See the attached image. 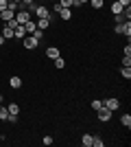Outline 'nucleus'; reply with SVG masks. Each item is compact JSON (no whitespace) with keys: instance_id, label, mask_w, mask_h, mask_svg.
Segmentation results:
<instances>
[{"instance_id":"nucleus-1","label":"nucleus","mask_w":131,"mask_h":147,"mask_svg":"<svg viewBox=\"0 0 131 147\" xmlns=\"http://www.w3.org/2000/svg\"><path fill=\"white\" fill-rule=\"evenodd\" d=\"M96 117H98V121H100V123H109V121H112V110L103 105L100 110H96Z\"/></svg>"},{"instance_id":"nucleus-2","label":"nucleus","mask_w":131,"mask_h":147,"mask_svg":"<svg viewBox=\"0 0 131 147\" xmlns=\"http://www.w3.org/2000/svg\"><path fill=\"white\" fill-rule=\"evenodd\" d=\"M22 44H24V49H29V51H35V49H37V44H39V40H37L35 35H24Z\"/></svg>"},{"instance_id":"nucleus-3","label":"nucleus","mask_w":131,"mask_h":147,"mask_svg":"<svg viewBox=\"0 0 131 147\" xmlns=\"http://www.w3.org/2000/svg\"><path fill=\"white\" fill-rule=\"evenodd\" d=\"M31 18H33V13H31V11H26V9H22V11L15 13V20H18V24H24V22H29Z\"/></svg>"},{"instance_id":"nucleus-4","label":"nucleus","mask_w":131,"mask_h":147,"mask_svg":"<svg viewBox=\"0 0 131 147\" xmlns=\"http://www.w3.org/2000/svg\"><path fill=\"white\" fill-rule=\"evenodd\" d=\"M103 105H105V108H109L112 112H116V110L120 108V101H118L116 97H112V99H107V101H103Z\"/></svg>"},{"instance_id":"nucleus-5","label":"nucleus","mask_w":131,"mask_h":147,"mask_svg":"<svg viewBox=\"0 0 131 147\" xmlns=\"http://www.w3.org/2000/svg\"><path fill=\"white\" fill-rule=\"evenodd\" d=\"M9 86H11L13 90H20V88H22V77H18V75H13L11 79H9Z\"/></svg>"},{"instance_id":"nucleus-6","label":"nucleus","mask_w":131,"mask_h":147,"mask_svg":"<svg viewBox=\"0 0 131 147\" xmlns=\"http://www.w3.org/2000/svg\"><path fill=\"white\" fill-rule=\"evenodd\" d=\"M15 18V13L11 9H5V11H0V22H9V20Z\"/></svg>"},{"instance_id":"nucleus-7","label":"nucleus","mask_w":131,"mask_h":147,"mask_svg":"<svg viewBox=\"0 0 131 147\" xmlns=\"http://www.w3.org/2000/svg\"><path fill=\"white\" fill-rule=\"evenodd\" d=\"M57 16H59L61 20H70V18H72V9H66V7H61V9L57 11Z\"/></svg>"},{"instance_id":"nucleus-8","label":"nucleus","mask_w":131,"mask_h":147,"mask_svg":"<svg viewBox=\"0 0 131 147\" xmlns=\"http://www.w3.org/2000/svg\"><path fill=\"white\" fill-rule=\"evenodd\" d=\"M22 26H24V29H26V35H31V33H33V31H35V29H37V22H35V20H29V22H24V24H22Z\"/></svg>"},{"instance_id":"nucleus-9","label":"nucleus","mask_w":131,"mask_h":147,"mask_svg":"<svg viewBox=\"0 0 131 147\" xmlns=\"http://www.w3.org/2000/svg\"><path fill=\"white\" fill-rule=\"evenodd\" d=\"M24 35H26V29L22 24H18L15 29H13V37H18V40H24Z\"/></svg>"},{"instance_id":"nucleus-10","label":"nucleus","mask_w":131,"mask_h":147,"mask_svg":"<svg viewBox=\"0 0 131 147\" xmlns=\"http://www.w3.org/2000/svg\"><path fill=\"white\" fill-rule=\"evenodd\" d=\"M122 35H127V42L131 40V20H125V22H122Z\"/></svg>"},{"instance_id":"nucleus-11","label":"nucleus","mask_w":131,"mask_h":147,"mask_svg":"<svg viewBox=\"0 0 131 147\" xmlns=\"http://www.w3.org/2000/svg\"><path fill=\"white\" fill-rule=\"evenodd\" d=\"M35 22H37V29H42V31H46L50 26V20L48 18H37Z\"/></svg>"},{"instance_id":"nucleus-12","label":"nucleus","mask_w":131,"mask_h":147,"mask_svg":"<svg viewBox=\"0 0 131 147\" xmlns=\"http://www.w3.org/2000/svg\"><path fill=\"white\" fill-rule=\"evenodd\" d=\"M46 55H48L50 59H55V57H59L61 53H59V49H57V46H48V49H46Z\"/></svg>"},{"instance_id":"nucleus-13","label":"nucleus","mask_w":131,"mask_h":147,"mask_svg":"<svg viewBox=\"0 0 131 147\" xmlns=\"http://www.w3.org/2000/svg\"><path fill=\"white\" fill-rule=\"evenodd\" d=\"M122 9H125V7L120 5L118 0H114V2H112V13H114V16H118V13H122Z\"/></svg>"},{"instance_id":"nucleus-14","label":"nucleus","mask_w":131,"mask_h":147,"mask_svg":"<svg viewBox=\"0 0 131 147\" xmlns=\"http://www.w3.org/2000/svg\"><path fill=\"white\" fill-rule=\"evenodd\" d=\"M53 61H55V68H57V70H61V68H66V59H63L61 55H59V57H55Z\"/></svg>"},{"instance_id":"nucleus-15","label":"nucleus","mask_w":131,"mask_h":147,"mask_svg":"<svg viewBox=\"0 0 131 147\" xmlns=\"http://www.w3.org/2000/svg\"><path fill=\"white\" fill-rule=\"evenodd\" d=\"M92 141H94L92 134H83L81 136V145H85V147H92Z\"/></svg>"},{"instance_id":"nucleus-16","label":"nucleus","mask_w":131,"mask_h":147,"mask_svg":"<svg viewBox=\"0 0 131 147\" xmlns=\"http://www.w3.org/2000/svg\"><path fill=\"white\" fill-rule=\"evenodd\" d=\"M120 123L129 129V127H131V114H122V117H120Z\"/></svg>"},{"instance_id":"nucleus-17","label":"nucleus","mask_w":131,"mask_h":147,"mask_svg":"<svg viewBox=\"0 0 131 147\" xmlns=\"http://www.w3.org/2000/svg\"><path fill=\"white\" fill-rule=\"evenodd\" d=\"M7 110H9V114H20V105L18 103H9Z\"/></svg>"},{"instance_id":"nucleus-18","label":"nucleus","mask_w":131,"mask_h":147,"mask_svg":"<svg viewBox=\"0 0 131 147\" xmlns=\"http://www.w3.org/2000/svg\"><path fill=\"white\" fill-rule=\"evenodd\" d=\"M120 75H122V77H125L127 81L131 79V66H122V70H120Z\"/></svg>"},{"instance_id":"nucleus-19","label":"nucleus","mask_w":131,"mask_h":147,"mask_svg":"<svg viewBox=\"0 0 131 147\" xmlns=\"http://www.w3.org/2000/svg\"><path fill=\"white\" fill-rule=\"evenodd\" d=\"M7 117H9V110H7V105L0 103V121H7Z\"/></svg>"},{"instance_id":"nucleus-20","label":"nucleus","mask_w":131,"mask_h":147,"mask_svg":"<svg viewBox=\"0 0 131 147\" xmlns=\"http://www.w3.org/2000/svg\"><path fill=\"white\" fill-rule=\"evenodd\" d=\"M0 35L5 37V40H11V37H13V29H9V26H5V31H2Z\"/></svg>"},{"instance_id":"nucleus-21","label":"nucleus","mask_w":131,"mask_h":147,"mask_svg":"<svg viewBox=\"0 0 131 147\" xmlns=\"http://www.w3.org/2000/svg\"><path fill=\"white\" fill-rule=\"evenodd\" d=\"M92 138H94V141H92V145H94V147H103V145H105L100 136H92Z\"/></svg>"},{"instance_id":"nucleus-22","label":"nucleus","mask_w":131,"mask_h":147,"mask_svg":"<svg viewBox=\"0 0 131 147\" xmlns=\"http://www.w3.org/2000/svg\"><path fill=\"white\" fill-rule=\"evenodd\" d=\"M90 2H92L94 9H103V5H105V0H90Z\"/></svg>"},{"instance_id":"nucleus-23","label":"nucleus","mask_w":131,"mask_h":147,"mask_svg":"<svg viewBox=\"0 0 131 147\" xmlns=\"http://www.w3.org/2000/svg\"><path fill=\"white\" fill-rule=\"evenodd\" d=\"M100 108H103V101H98V99H94V101H92V110L96 112V110H100Z\"/></svg>"},{"instance_id":"nucleus-24","label":"nucleus","mask_w":131,"mask_h":147,"mask_svg":"<svg viewBox=\"0 0 131 147\" xmlns=\"http://www.w3.org/2000/svg\"><path fill=\"white\" fill-rule=\"evenodd\" d=\"M20 5H22V9H29V7H33V5H35V0H22Z\"/></svg>"},{"instance_id":"nucleus-25","label":"nucleus","mask_w":131,"mask_h":147,"mask_svg":"<svg viewBox=\"0 0 131 147\" xmlns=\"http://www.w3.org/2000/svg\"><path fill=\"white\" fill-rule=\"evenodd\" d=\"M59 5L66 7V9H72V0H59Z\"/></svg>"},{"instance_id":"nucleus-26","label":"nucleus","mask_w":131,"mask_h":147,"mask_svg":"<svg viewBox=\"0 0 131 147\" xmlns=\"http://www.w3.org/2000/svg\"><path fill=\"white\" fill-rule=\"evenodd\" d=\"M5 26H9V29H15V26H18V20H15V18L9 20V22H5Z\"/></svg>"},{"instance_id":"nucleus-27","label":"nucleus","mask_w":131,"mask_h":147,"mask_svg":"<svg viewBox=\"0 0 131 147\" xmlns=\"http://www.w3.org/2000/svg\"><path fill=\"white\" fill-rule=\"evenodd\" d=\"M42 143H44V145H53L55 141H53V136H44V138H42Z\"/></svg>"},{"instance_id":"nucleus-28","label":"nucleus","mask_w":131,"mask_h":147,"mask_svg":"<svg viewBox=\"0 0 131 147\" xmlns=\"http://www.w3.org/2000/svg\"><path fill=\"white\" fill-rule=\"evenodd\" d=\"M7 123H18V114H9V117H7Z\"/></svg>"},{"instance_id":"nucleus-29","label":"nucleus","mask_w":131,"mask_h":147,"mask_svg":"<svg viewBox=\"0 0 131 147\" xmlns=\"http://www.w3.org/2000/svg\"><path fill=\"white\" fill-rule=\"evenodd\" d=\"M122 66H131V55H125V57H122Z\"/></svg>"},{"instance_id":"nucleus-30","label":"nucleus","mask_w":131,"mask_h":147,"mask_svg":"<svg viewBox=\"0 0 131 147\" xmlns=\"http://www.w3.org/2000/svg\"><path fill=\"white\" fill-rule=\"evenodd\" d=\"M85 2H90V0H72V7H81V5H85Z\"/></svg>"},{"instance_id":"nucleus-31","label":"nucleus","mask_w":131,"mask_h":147,"mask_svg":"<svg viewBox=\"0 0 131 147\" xmlns=\"http://www.w3.org/2000/svg\"><path fill=\"white\" fill-rule=\"evenodd\" d=\"M114 33H118V35H122V22H120V24H116V26H114Z\"/></svg>"},{"instance_id":"nucleus-32","label":"nucleus","mask_w":131,"mask_h":147,"mask_svg":"<svg viewBox=\"0 0 131 147\" xmlns=\"http://www.w3.org/2000/svg\"><path fill=\"white\" fill-rule=\"evenodd\" d=\"M7 7H9V0H0V11H5Z\"/></svg>"},{"instance_id":"nucleus-33","label":"nucleus","mask_w":131,"mask_h":147,"mask_svg":"<svg viewBox=\"0 0 131 147\" xmlns=\"http://www.w3.org/2000/svg\"><path fill=\"white\" fill-rule=\"evenodd\" d=\"M118 2H120L122 7H131V0H118Z\"/></svg>"},{"instance_id":"nucleus-34","label":"nucleus","mask_w":131,"mask_h":147,"mask_svg":"<svg viewBox=\"0 0 131 147\" xmlns=\"http://www.w3.org/2000/svg\"><path fill=\"white\" fill-rule=\"evenodd\" d=\"M125 55H131V44L127 42V46H125Z\"/></svg>"},{"instance_id":"nucleus-35","label":"nucleus","mask_w":131,"mask_h":147,"mask_svg":"<svg viewBox=\"0 0 131 147\" xmlns=\"http://www.w3.org/2000/svg\"><path fill=\"white\" fill-rule=\"evenodd\" d=\"M0 103H5V97H2V94H0Z\"/></svg>"},{"instance_id":"nucleus-36","label":"nucleus","mask_w":131,"mask_h":147,"mask_svg":"<svg viewBox=\"0 0 131 147\" xmlns=\"http://www.w3.org/2000/svg\"><path fill=\"white\" fill-rule=\"evenodd\" d=\"M0 53H2V46H0Z\"/></svg>"},{"instance_id":"nucleus-37","label":"nucleus","mask_w":131,"mask_h":147,"mask_svg":"<svg viewBox=\"0 0 131 147\" xmlns=\"http://www.w3.org/2000/svg\"><path fill=\"white\" fill-rule=\"evenodd\" d=\"M50 2H57V0H50Z\"/></svg>"}]
</instances>
